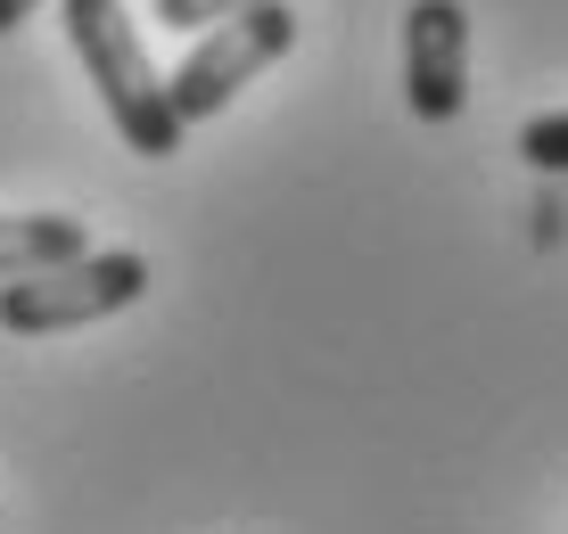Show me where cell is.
<instances>
[{"instance_id": "6da1fadb", "label": "cell", "mask_w": 568, "mask_h": 534, "mask_svg": "<svg viewBox=\"0 0 568 534\" xmlns=\"http://www.w3.org/2000/svg\"><path fill=\"white\" fill-rule=\"evenodd\" d=\"M67 42H74V58H83V74L100 83L108 124L124 132V148H141V156H173L182 148L190 124L173 115L165 74H156L149 42L132 33L124 0H67Z\"/></svg>"}, {"instance_id": "7a4b0ae2", "label": "cell", "mask_w": 568, "mask_h": 534, "mask_svg": "<svg viewBox=\"0 0 568 534\" xmlns=\"http://www.w3.org/2000/svg\"><path fill=\"white\" fill-rule=\"evenodd\" d=\"M141 296H149V264L132 247L74 255V264L26 271V280H0V329H9V338H50V329L108 321V312L141 305Z\"/></svg>"}, {"instance_id": "3957f363", "label": "cell", "mask_w": 568, "mask_h": 534, "mask_svg": "<svg viewBox=\"0 0 568 534\" xmlns=\"http://www.w3.org/2000/svg\"><path fill=\"white\" fill-rule=\"evenodd\" d=\"M288 42H297V9H288V0H264V9H240V17H223V25H206L199 42H190V58L165 74L173 115H182V124L223 115L272 58H288Z\"/></svg>"}, {"instance_id": "277c9868", "label": "cell", "mask_w": 568, "mask_h": 534, "mask_svg": "<svg viewBox=\"0 0 568 534\" xmlns=\"http://www.w3.org/2000/svg\"><path fill=\"white\" fill-rule=\"evenodd\" d=\"M404 107L420 124H454L469 107V9L462 0H413L404 9Z\"/></svg>"}, {"instance_id": "5b68a950", "label": "cell", "mask_w": 568, "mask_h": 534, "mask_svg": "<svg viewBox=\"0 0 568 534\" xmlns=\"http://www.w3.org/2000/svg\"><path fill=\"white\" fill-rule=\"evenodd\" d=\"M74 255H91V239H83L74 214H0V280L74 264Z\"/></svg>"}, {"instance_id": "8992f818", "label": "cell", "mask_w": 568, "mask_h": 534, "mask_svg": "<svg viewBox=\"0 0 568 534\" xmlns=\"http://www.w3.org/2000/svg\"><path fill=\"white\" fill-rule=\"evenodd\" d=\"M519 156L536 173H568V107L560 115H527L519 124Z\"/></svg>"}, {"instance_id": "52a82bcc", "label": "cell", "mask_w": 568, "mask_h": 534, "mask_svg": "<svg viewBox=\"0 0 568 534\" xmlns=\"http://www.w3.org/2000/svg\"><path fill=\"white\" fill-rule=\"evenodd\" d=\"M240 9H264V0H149V17H156V25H173V33L223 25V17H240Z\"/></svg>"}, {"instance_id": "ba28073f", "label": "cell", "mask_w": 568, "mask_h": 534, "mask_svg": "<svg viewBox=\"0 0 568 534\" xmlns=\"http://www.w3.org/2000/svg\"><path fill=\"white\" fill-rule=\"evenodd\" d=\"M33 9H42V0H0V33H9V25H26Z\"/></svg>"}]
</instances>
